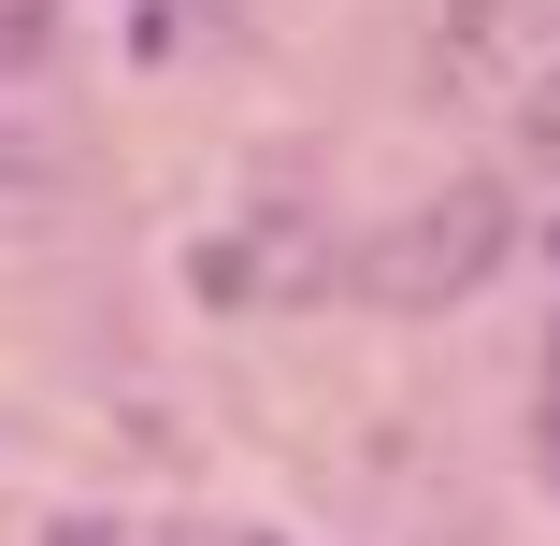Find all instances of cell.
<instances>
[{
    "label": "cell",
    "mask_w": 560,
    "mask_h": 546,
    "mask_svg": "<svg viewBox=\"0 0 560 546\" xmlns=\"http://www.w3.org/2000/svg\"><path fill=\"white\" fill-rule=\"evenodd\" d=\"M15 58H44V30H30V15H0V72H15Z\"/></svg>",
    "instance_id": "3"
},
{
    "label": "cell",
    "mask_w": 560,
    "mask_h": 546,
    "mask_svg": "<svg viewBox=\"0 0 560 546\" xmlns=\"http://www.w3.org/2000/svg\"><path fill=\"white\" fill-rule=\"evenodd\" d=\"M489 259H503V187H445V201H417V216H402V231H374V245H360V288H374L388 316H445Z\"/></svg>",
    "instance_id": "1"
},
{
    "label": "cell",
    "mask_w": 560,
    "mask_h": 546,
    "mask_svg": "<svg viewBox=\"0 0 560 546\" xmlns=\"http://www.w3.org/2000/svg\"><path fill=\"white\" fill-rule=\"evenodd\" d=\"M72 216V144L44 116H0V231H58Z\"/></svg>",
    "instance_id": "2"
}]
</instances>
